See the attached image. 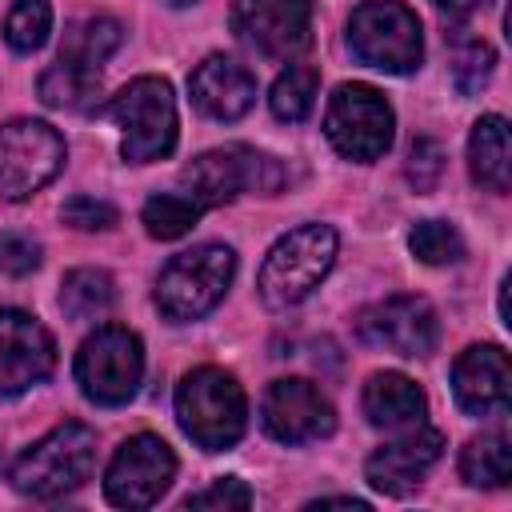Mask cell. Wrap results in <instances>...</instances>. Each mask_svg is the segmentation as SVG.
<instances>
[{"instance_id": "obj_23", "label": "cell", "mask_w": 512, "mask_h": 512, "mask_svg": "<svg viewBox=\"0 0 512 512\" xmlns=\"http://www.w3.org/2000/svg\"><path fill=\"white\" fill-rule=\"evenodd\" d=\"M460 476L472 488H504L512 476V444L504 432L472 436L460 452Z\"/></svg>"}, {"instance_id": "obj_14", "label": "cell", "mask_w": 512, "mask_h": 512, "mask_svg": "<svg viewBox=\"0 0 512 512\" xmlns=\"http://www.w3.org/2000/svg\"><path fill=\"white\" fill-rule=\"evenodd\" d=\"M260 424L280 444H308L336 428V408L312 380L284 376L268 384L260 400Z\"/></svg>"}, {"instance_id": "obj_1", "label": "cell", "mask_w": 512, "mask_h": 512, "mask_svg": "<svg viewBox=\"0 0 512 512\" xmlns=\"http://www.w3.org/2000/svg\"><path fill=\"white\" fill-rule=\"evenodd\" d=\"M176 420L184 436L204 452L232 448L248 428V400L232 372L224 368H192L176 384Z\"/></svg>"}, {"instance_id": "obj_8", "label": "cell", "mask_w": 512, "mask_h": 512, "mask_svg": "<svg viewBox=\"0 0 512 512\" xmlns=\"http://www.w3.org/2000/svg\"><path fill=\"white\" fill-rule=\"evenodd\" d=\"M324 136L328 144L356 164H372L392 148L396 136V116L392 104L384 100L380 88L372 84H340L328 96V112H324Z\"/></svg>"}, {"instance_id": "obj_20", "label": "cell", "mask_w": 512, "mask_h": 512, "mask_svg": "<svg viewBox=\"0 0 512 512\" xmlns=\"http://www.w3.org/2000/svg\"><path fill=\"white\" fill-rule=\"evenodd\" d=\"M468 168L472 180L488 192H508L512 184V148H508V120L488 112L472 124L468 136Z\"/></svg>"}, {"instance_id": "obj_15", "label": "cell", "mask_w": 512, "mask_h": 512, "mask_svg": "<svg viewBox=\"0 0 512 512\" xmlns=\"http://www.w3.org/2000/svg\"><path fill=\"white\" fill-rule=\"evenodd\" d=\"M56 368L52 332L24 308H0V396H20Z\"/></svg>"}, {"instance_id": "obj_19", "label": "cell", "mask_w": 512, "mask_h": 512, "mask_svg": "<svg viewBox=\"0 0 512 512\" xmlns=\"http://www.w3.org/2000/svg\"><path fill=\"white\" fill-rule=\"evenodd\" d=\"M360 404L372 428H412V424H424V412H428L424 388L404 372H372Z\"/></svg>"}, {"instance_id": "obj_28", "label": "cell", "mask_w": 512, "mask_h": 512, "mask_svg": "<svg viewBox=\"0 0 512 512\" xmlns=\"http://www.w3.org/2000/svg\"><path fill=\"white\" fill-rule=\"evenodd\" d=\"M492 68H496V52H492L488 40H480V36L456 40V48H452V84L464 96H476L492 80Z\"/></svg>"}, {"instance_id": "obj_33", "label": "cell", "mask_w": 512, "mask_h": 512, "mask_svg": "<svg viewBox=\"0 0 512 512\" xmlns=\"http://www.w3.org/2000/svg\"><path fill=\"white\" fill-rule=\"evenodd\" d=\"M40 268V244L20 232H0V276H28Z\"/></svg>"}, {"instance_id": "obj_22", "label": "cell", "mask_w": 512, "mask_h": 512, "mask_svg": "<svg viewBox=\"0 0 512 512\" xmlns=\"http://www.w3.org/2000/svg\"><path fill=\"white\" fill-rule=\"evenodd\" d=\"M116 304V284L104 268H72L60 284V308L68 320H104Z\"/></svg>"}, {"instance_id": "obj_27", "label": "cell", "mask_w": 512, "mask_h": 512, "mask_svg": "<svg viewBox=\"0 0 512 512\" xmlns=\"http://www.w3.org/2000/svg\"><path fill=\"white\" fill-rule=\"evenodd\" d=\"M408 248L420 264H432V268H444V264H456L464 256V236L456 232V224L448 220H420L412 232H408Z\"/></svg>"}, {"instance_id": "obj_35", "label": "cell", "mask_w": 512, "mask_h": 512, "mask_svg": "<svg viewBox=\"0 0 512 512\" xmlns=\"http://www.w3.org/2000/svg\"><path fill=\"white\" fill-rule=\"evenodd\" d=\"M168 8H188V4H196V0H164Z\"/></svg>"}, {"instance_id": "obj_26", "label": "cell", "mask_w": 512, "mask_h": 512, "mask_svg": "<svg viewBox=\"0 0 512 512\" xmlns=\"http://www.w3.org/2000/svg\"><path fill=\"white\" fill-rule=\"evenodd\" d=\"M200 216H204V204L192 200L188 192H156L140 212L148 236L156 240H180L188 228H196Z\"/></svg>"}, {"instance_id": "obj_4", "label": "cell", "mask_w": 512, "mask_h": 512, "mask_svg": "<svg viewBox=\"0 0 512 512\" xmlns=\"http://www.w3.org/2000/svg\"><path fill=\"white\" fill-rule=\"evenodd\" d=\"M232 276H236V252L228 244H196L188 252H176L160 268L152 300L164 320L188 324L208 316L224 300Z\"/></svg>"}, {"instance_id": "obj_2", "label": "cell", "mask_w": 512, "mask_h": 512, "mask_svg": "<svg viewBox=\"0 0 512 512\" xmlns=\"http://www.w3.org/2000/svg\"><path fill=\"white\" fill-rule=\"evenodd\" d=\"M92 464H96V432L80 420H68L56 424L48 436H40L32 448H24L8 468V480L20 496L56 500L76 492L92 476Z\"/></svg>"}, {"instance_id": "obj_29", "label": "cell", "mask_w": 512, "mask_h": 512, "mask_svg": "<svg viewBox=\"0 0 512 512\" xmlns=\"http://www.w3.org/2000/svg\"><path fill=\"white\" fill-rule=\"evenodd\" d=\"M52 32V8L48 0H16L4 20V40L16 52H36Z\"/></svg>"}, {"instance_id": "obj_16", "label": "cell", "mask_w": 512, "mask_h": 512, "mask_svg": "<svg viewBox=\"0 0 512 512\" xmlns=\"http://www.w3.org/2000/svg\"><path fill=\"white\" fill-rule=\"evenodd\" d=\"M440 456H444V432L412 424V428H404L400 440H392V444H384V448H376L368 456L364 476H368V484L376 492L404 496L440 464Z\"/></svg>"}, {"instance_id": "obj_10", "label": "cell", "mask_w": 512, "mask_h": 512, "mask_svg": "<svg viewBox=\"0 0 512 512\" xmlns=\"http://www.w3.org/2000/svg\"><path fill=\"white\" fill-rule=\"evenodd\" d=\"M64 136L32 116L0 124V200H28L64 168Z\"/></svg>"}, {"instance_id": "obj_25", "label": "cell", "mask_w": 512, "mask_h": 512, "mask_svg": "<svg viewBox=\"0 0 512 512\" xmlns=\"http://www.w3.org/2000/svg\"><path fill=\"white\" fill-rule=\"evenodd\" d=\"M316 88H320V72L312 64H288L268 92L272 116L284 124H300L316 104Z\"/></svg>"}, {"instance_id": "obj_34", "label": "cell", "mask_w": 512, "mask_h": 512, "mask_svg": "<svg viewBox=\"0 0 512 512\" xmlns=\"http://www.w3.org/2000/svg\"><path fill=\"white\" fill-rule=\"evenodd\" d=\"M440 12H448V16H468V12H476V8H484L488 0H432Z\"/></svg>"}, {"instance_id": "obj_7", "label": "cell", "mask_w": 512, "mask_h": 512, "mask_svg": "<svg viewBox=\"0 0 512 512\" xmlns=\"http://www.w3.org/2000/svg\"><path fill=\"white\" fill-rule=\"evenodd\" d=\"M348 48L368 68L408 76L424 60L420 16L404 0H364L348 16Z\"/></svg>"}, {"instance_id": "obj_18", "label": "cell", "mask_w": 512, "mask_h": 512, "mask_svg": "<svg viewBox=\"0 0 512 512\" xmlns=\"http://www.w3.org/2000/svg\"><path fill=\"white\" fill-rule=\"evenodd\" d=\"M192 104L212 120H240L256 104V76L232 56H204L188 76Z\"/></svg>"}, {"instance_id": "obj_31", "label": "cell", "mask_w": 512, "mask_h": 512, "mask_svg": "<svg viewBox=\"0 0 512 512\" xmlns=\"http://www.w3.org/2000/svg\"><path fill=\"white\" fill-rule=\"evenodd\" d=\"M60 216H64V224H72L80 232H104V228H112L120 220V212L108 200H96V196H72V200H64Z\"/></svg>"}, {"instance_id": "obj_32", "label": "cell", "mask_w": 512, "mask_h": 512, "mask_svg": "<svg viewBox=\"0 0 512 512\" xmlns=\"http://www.w3.org/2000/svg\"><path fill=\"white\" fill-rule=\"evenodd\" d=\"M248 504H252V492L240 476H220L204 492H192L184 500V508H248Z\"/></svg>"}, {"instance_id": "obj_5", "label": "cell", "mask_w": 512, "mask_h": 512, "mask_svg": "<svg viewBox=\"0 0 512 512\" xmlns=\"http://www.w3.org/2000/svg\"><path fill=\"white\" fill-rule=\"evenodd\" d=\"M336 228L328 224H300L288 236L272 244V252L260 264L256 288L268 308H292L300 304L336 264Z\"/></svg>"}, {"instance_id": "obj_3", "label": "cell", "mask_w": 512, "mask_h": 512, "mask_svg": "<svg viewBox=\"0 0 512 512\" xmlns=\"http://www.w3.org/2000/svg\"><path fill=\"white\" fill-rule=\"evenodd\" d=\"M100 116L116 120L124 128V140H120V156L128 164H152V160H164L172 156L176 148V96H172V84L164 76H136L128 80L104 108Z\"/></svg>"}, {"instance_id": "obj_13", "label": "cell", "mask_w": 512, "mask_h": 512, "mask_svg": "<svg viewBox=\"0 0 512 512\" xmlns=\"http://www.w3.org/2000/svg\"><path fill=\"white\" fill-rule=\"evenodd\" d=\"M232 32L272 60H292L312 44V0H236Z\"/></svg>"}, {"instance_id": "obj_11", "label": "cell", "mask_w": 512, "mask_h": 512, "mask_svg": "<svg viewBox=\"0 0 512 512\" xmlns=\"http://www.w3.org/2000/svg\"><path fill=\"white\" fill-rule=\"evenodd\" d=\"M172 476H176L172 448L160 436L140 432V436H128L116 448V456L104 472V496H108V504L128 508V512L152 508L168 492Z\"/></svg>"}, {"instance_id": "obj_17", "label": "cell", "mask_w": 512, "mask_h": 512, "mask_svg": "<svg viewBox=\"0 0 512 512\" xmlns=\"http://www.w3.org/2000/svg\"><path fill=\"white\" fill-rule=\"evenodd\" d=\"M452 396L468 416H504L512 400V372L500 344H472L452 364Z\"/></svg>"}, {"instance_id": "obj_21", "label": "cell", "mask_w": 512, "mask_h": 512, "mask_svg": "<svg viewBox=\"0 0 512 512\" xmlns=\"http://www.w3.org/2000/svg\"><path fill=\"white\" fill-rule=\"evenodd\" d=\"M120 40H124L120 20H112V16H88V20L68 24L56 60L76 64V68H88V72H100V64L120 48Z\"/></svg>"}, {"instance_id": "obj_12", "label": "cell", "mask_w": 512, "mask_h": 512, "mask_svg": "<svg viewBox=\"0 0 512 512\" xmlns=\"http://www.w3.org/2000/svg\"><path fill=\"white\" fill-rule=\"evenodd\" d=\"M356 336L396 356H428L440 340V316L424 296H388L356 312Z\"/></svg>"}, {"instance_id": "obj_24", "label": "cell", "mask_w": 512, "mask_h": 512, "mask_svg": "<svg viewBox=\"0 0 512 512\" xmlns=\"http://www.w3.org/2000/svg\"><path fill=\"white\" fill-rule=\"evenodd\" d=\"M36 92L48 108H88L96 96H100V72H88V68H76V64H64L56 60L52 68L40 72L36 80Z\"/></svg>"}, {"instance_id": "obj_9", "label": "cell", "mask_w": 512, "mask_h": 512, "mask_svg": "<svg viewBox=\"0 0 512 512\" xmlns=\"http://www.w3.org/2000/svg\"><path fill=\"white\" fill-rule=\"evenodd\" d=\"M144 376V344L124 324H100L76 352V384L92 404H128Z\"/></svg>"}, {"instance_id": "obj_6", "label": "cell", "mask_w": 512, "mask_h": 512, "mask_svg": "<svg viewBox=\"0 0 512 512\" xmlns=\"http://www.w3.org/2000/svg\"><path fill=\"white\" fill-rule=\"evenodd\" d=\"M288 172L276 156L256 152L248 144H224V148H208L200 152L192 164H184L180 184L192 200H200L204 208H220L244 192H260V196H276L284 188Z\"/></svg>"}, {"instance_id": "obj_30", "label": "cell", "mask_w": 512, "mask_h": 512, "mask_svg": "<svg viewBox=\"0 0 512 512\" xmlns=\"http://www.w3.org/2000/svg\"><path fill=\"white\" fill-rule=\"evenodd\" d=\"M404 172H408V180H412V188H416V192H432V188H436V180H440V172H444V152H440V144H436V140H428V136L412 140Z\"/></svg>"}]
</instances>
